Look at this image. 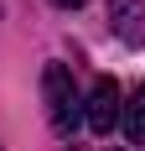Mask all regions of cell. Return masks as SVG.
<instances>
[{
  "instance_id": "obj_2",
  "label": "cell",
  "mask_w": 145,
  "mask_h": 151,
  "mask_svg": "<svg viewBox=\"0 0 145 151\" xmlns=\"http://www.w3.org/2000/svg\"><path fill=\"white\" fill-rule=\"evenodd\" d=\"M124 115V104H119V83L114 78H93V89H88V130L93 136H109L114 130V120Z\"/></svg>"
},
{
  "instance_id": "obj_1",
  "label": "cell",
  "mask_w": 145,
  "mask_h": 151,
  "mask_svg": "<svg viewBox=\"0 0 145 151\" xmlns=\"http://www.w3.org/2000/svg\"><path fill=\"white\" fill-rule=\"evenodd\" d=\"M42 94H47V115H52V130L57 136H72L78 130V115H83V99H78V89H72V73L62 68V63H47L42 73Z\"/></svg>"
},
{
  "instance_id": "obj_3",
  "label": "cell",
  "mask_w": 145,
  "mask_h": 151,
  "mask_svg": "<svg viewBox=\"0 0 145 151\" xmlns=\"http://www.w3.org/2000/svg\"><path fill=\"white\" fill-rule=\"evenodd\" d=\"M124 136L135 146H145V89H135V99L124 104Z\"/></svg>"
},
{
  "instance_id": "obj_4",
  "label": "cell",
  "mask_w": 145,
  "mask_h": 151,
  "mask_svg": "<svg viewBox=\"0 0 145 151\" xmlns=\"http://www.w3.org/2000/svg\"><path fill=\"white\" fill-rule=\"evenodd\" d=\"M57 11H78V5H88V0H52Z\"/></svg>"
}]
</instances>
